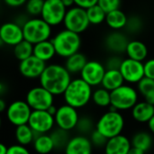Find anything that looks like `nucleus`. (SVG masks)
<instances>
[{
  "label": "nucleus",
  "mask_w": 154,
  "mask_h": 154,
  "mask_svg": "<svg viewBox=\"0 0 154 154\" xmlns=\"http://www.w3.org/2000/svg\"><path fill=\"white\" fill-rule=\"evenodd\" d=\"M39 80L40 86L47 89L54 96H60L66 90L72 77L64 66L54 63L46 66Z\"/></svg>",
  "instance_id": "1"
},
{
  "label": "nucleus",
  "mask_w": 154,
  "mask_h": 154,
  "mask_svg": "<svg viewBox=\"0 0 154 154\" xmlns=\"http://www.w3.org/2000/svg\"><path fill=\"white\" fill-rule=\"evenodd\" d=\"M93 92V87L86 83L83 79L78 78L71 80L63 96L65 104L79 109L90 103Z\"/></svg>",
  "instance_id": "2"
},
{
  "label": "nucleus",
  "mask_w": 154,
  "mask_h": 154,
  "mask_svg": "<svg viewBox=\"0 0 154 154\" xmlns=\"http://www.w3.org/2000/svg\"><path fill=\"white\" fill-rule=\"evenodd\" d=\"M51 41L55 49L56 55L65 59L79 52L82 44L80 34L67 29L57 32Z\"/></svg>",
  "instance_id": "3"
},
{
  "label": "nucleus",
  "mask_w": 154,
  "mask_h": 154,
  "mask_svg": "<svg viewBox=\"0 0 154 154\" xmlns=\"http://www.w3.org/2000/svg\"><path fill=\"white\" fill-rule=\"evenodd\" d=\"M139 92L133 87L123 84L120 88L111 92L112 111H126L132 108L139 102Z\"/></svg>",
  "instance_id": "4"
},
{
  "label": "nucleus",
  "mask_w": 154,
  "mask_h": 154,
  "mask_svg": "<svg viewBox=\"0 0 154 154\" xmlns=\"http://www.w3.org/2000/svg\"><path fill=\"white\" fill-rule=\"evenodd\" d=\"M22 28L24 39L34 45L49 40L52 35V26L41 17H32L26 20Z\"/></svg>",
  "instance_id": "5"
},
{
  "label": "nucleus",
  "mask_w": 154,
  "mask_h": 154,
  "mask_svg": "<svg viewBox=\"0 0 154 154\" xmlns=\"http://www.w3.org/2000/svg\"><path fill=\"white\" fill-rule=\"evenodd\" d=\"M125 125L123 116L119 111L109 110L98 119L95 129L107 139L122 134Z\"/></svg>",
  "instance_id": "6"
},
{
  "label": "nucleus",
  "mask_w": 154,
  "mask_h": 154,
  "mask_svg": "<svg viewBox=\"0 0 154 154\" xmlns=\"http://www.w3.org/2000/svg\"><path fill=\"white\" fill-rule=\"evenodd\" d=\"M63 23L65 29L81 34L82 32L86 31L90 25V22L86 14V9L76 5L67 9Z\"/></svg>",
  "instance_id": "7"
},
{
  "label": "nucleus",
  "mask_w": 154,
  "mask_h": 154,
  "mask_svg": "<svg viewBox=\"0 0 154 154\" xmlns=\"http://www.w3.org/2000/svg\"><path fill=\"white\" fill-rule=\"evenodd\" d=\"M25 101L33 111H46L54 105V96L42 86H39L31 88L27 92Z\"/></svg>",
  "instance_id": "8"
},
{
  "label": "nucleus",
  "mask_w": 154,
  "mask_h": 154,
  "mask_svg": "<svg viewBox=\"0 0 154 154\" xmlns=\"http://www.w3.org/2000/svg\"><path fill=\"white\" fill-rule=\"evenodd\" d=\"M67 8L61 0H44L41 18L49 25L57 26L64 23Z\"/></svg>",
  "instance_id": "9"
},
{
  "label": "nucleus",
  "mask_w": 154,
  "mask_h": 154,
  "mask_svg": "<svg viewBox=\"0 0 154 154\" xmlns=\"http://www.w3.org/2000/svg\"><path fill=\"white\" fill-rule=\"evenodd\" d=\"M79 118L77 109L67 104L59 106L54 115V122L57 127L67 132L76 128Z\"/></svg>",
  "instance_id": "10"
},
{
  "label": "nucleus",
  "mask_w": 154,
  "mask_h": 154,
  "mask_svg": "<svg viewBox=\"0 0 154 154\" xmlns=\"http://www.w3.org/2000/svg\"><path fill=\"white\" fill-rule=\"evenodd\" d=\"M32 111L26 101L17 100L10 104L7 107L6 117L13 125H24L28 124Z\"/></svg>",
  "instance_id": "11"
},
{
  "label": "nucleus",
  "mask_w": 154,
  "mask_h": 154,
  "mask_svg": "<svg viewBox=\"0 0 154 154\" xmlns=\"http://www.w3.org/2000/svg\"><path fill=\"white\" fill-rule=\"evenodd\" d=\"M27 125L36 134H47L55 125L54 116L48 111H32Z\"/></svg>",
  "instance_id": "12"
},
{
  "label": "nucleus",
  "mask_w": 154,
  "mask_h": 154,
  "mask_svg": "<svg viewBox=\"0 0 154 154\" xmlns=\"http://www.w3.org/2000/svg\"><path fill=\"white\" fill-rule=\"evenodd\" d=\"M119 70L122 73L124 81L129 84H137L144 78L143 62L130 58L123 60Z\"/></svg>",
  "instance_id": "13"
},
{
  "label": "nucleus",
  "mask_w": 154,
  "mask_h": 154,
  "mask_svg": "<svg viewBox=\"0 0 154 154\" xmlns=\"http://www.w3.org/2000/svg\"><path fill=\"white\" fill-rule=\"evenodd\" d=\"M105 72L106 68L103 63L97 60H88L80 73V78L91 87H98L102 85Z\"/></svg>",
  "instance_id": "14"
},
{
  "label": "nucleus",
  "mask_w": 154,
  "mask_h": 154,
  "mask_svg": "<svg viewBox=\"0 0 154 154\" xmlns=\"http://www.w3.org/2000/svg\"><path fill=\"white\" fill-rule=\"evenodd\" d=\"M0 38L8 46H15L24 39L22 25L15 22H6L0 26Z\"/></svg>",
  "instance_id": "15"
},
{
  "label": "nucleus",
  "mask_w": 154,
  "mask_h": 154,
  "mask_svg": "<svg viewBox=\"0 0 154 154\" xmlns=\"http://www.w3.org/2000/svg\"><path fill=\"white\" fill-rule=\"evenodd\" d=\"M46 62L39 60L35 56H31L20 61L19 72L26 79H39L46 68Z\"/></svg>",
  "instance_id": "16"
},
{
  "label": "nucleus",
  "mask_w": 154,
  "mask_h": 154,
  "mask_svg": "<svg viewBox=\"0 0 154 154\" xmlns=\"http://www.w3.org/2000/svg\"><path fill=\"white\" fill-rule=\"evenodd\" d=\"M93 144L90 138L85 135H76L70 138L64 148L65 154H92Z\"/></svg>",
  "instance_id": "17"
},
{
  "label": "nucleus",
  "mask_w": 154,
  "mask_h": 154,
  "mask_svg": "<svg viewBox=\"0 0 154 154\" xmlns=\"http://www.w3.org/2000/svg\"><path fill=\"white\" fill-rule=\"evenodd\" d=\"M132 148L131 140L120 134L108 140L104 149V154H128Z\"/></svg>",
  "instance_id": "18"
},
{
  "label": "nucleus",
  "mask_w": 154,
  "mask_h": 154,
  "mask_svg": "<svg viewBox=\"0 0 154 154\" xmlns=\"http://www.w3.org/2000/svg\"><path fill=\"white\" fill-rule=\"evenodd\" d=\"M129 42L130 41H128L127 37L123 32L115 31L108 34L105 39V45L110 51L119 54L126 51V47Z\"/></svg>",
  "instance_id": "19"
},
{
  "label": "nucleus",
  "mask_w": 154,
  "mask_h": 154,
  "mask_svg": "<svg viewBox=\"0 0 154 154\" xmlns=\"http://www.w3.org/2000/svg\"><path fill=\"white\" fill-rule=\"evenodd\" d=\"M132 116L138 123H148L154 116V106L146 101L138 102L132 108Z\"/></svg>",
  "instance_id": "20"
},
{
  "label": "nucleus",
  "mask_w": 154,
  "mask_h": 154,
  "mask_svg": "<svg viewBox=\"0 0 154 154\" xmlns=\"http://www.w3.org/2000/svg\"><path fill=\"white\" fill-rule=\"evenodd\" d=\"M125 53L127 54L128 58L143 62L148 56V48L146 44L141 41H130L126 47Z\"/></svg>",
  "instance_id": "21"
},
{
  "label": "nucleus",
  "mask_w": 154,
  "mask_h": 154,
  "mask_svg": "<svg viewBox=\"0 0 154 154\" xmlns=\"http://www.w3.org/2000/svg\"><path fill=\"white\" fill-rule=\"evenodd\" d=\"M124 82L123 77L119 69H106L101 86L112 92L123 86Z\"/></svg>",
  "instance_id": "22"
},
{
  "label": "nucleus",
  "mask_w": 154,
  "mask_h": 154,
  "mask_svg": "<svg viewBox=\"0 0 154 154\" xmlns=\"http://www.w3.org/2000/svg\"><path fill=\"white\" fill-rule=\"evenodd\" d=\"M56 55L55 49L51 40H47L34 45V56L47 62Z\"/></svg>",
  "instance_id": "23"
},
{
  "label": "nucleus",
  "mask_w": 154,
  "mask_h": 154,
  "mask_svg": "<svg viewBox=\"0 0 154 154\" xmlns=\"http://www.w3.org/2000/svg\"><path fill=\"white\" fill-rule=\"evenodd\" d=\"M128 22V17L121 9H117L106 14L105 23L106 24L114 31H119L125 28Z\"/></svg>",
  "instance_id": "24"
},
{
  "label": "nucleus",
  "mask_w": 154,
  "mask_h": 154,
  "mask_svg": "<svg viewBox=\"0 0 154 154\" xmlns=\"http://www.w3.org/2000/svg\"><path fill=\"white\" fill-rule=\"evenodd\" d=\"M88 62L87 58L84 54L81 52L74 53V55L66 58L64 67L70 72V74H78L81 73L86 63Z\"/></svg>",
  "instance_id": "25"
},
{
  "label": "nucleus",
  "mask_w": 154,
  "mask_h": 154,
  "mask_svg": "<svg viewBox=\"0 0 154 154\" xmlns=\"http://www.w3.org/2000/svg\"><path fill=\"white\" fill-rule=\"evenodd\" d=\"M132 146L138 148L145 152H147L153 145V138L151 134L145 131H141L136 133L132 140Z\"/></svg>",
  "instance_id": "26"
},
{
  "label": "nucleus",
  "mask_w": 154,
  "mask_h": 154,
  "mask_svg": "<svg viewBox=\"0 0 154 154\" xmlns=\"http://www.w3.org/2000/svg\"><path fill=\"white\" fill-rule=\"evenodd\" d=\"M34 148L39 154L50 153L54 149V144L50 134H36L34 140Z\"/></svg>",
  "instance_id": "27"
},
{
  "label": "nucleus",
  "mask_w": 154,
  "mask_h": 154,
  "mask_svg": "<svg viewBox=\"0 0 154 154\" xmlns=\"http://www.w3.org/2000/svg\"><path fill=\"white\" fill-rule=\"evenodd\" d=\"M36 136V134L33 131V129L28 125L16 126L15 129V140L18 144L26 146L32 143Z\"/></svg>",
  "instance_id": "28"
},
{
  "label": "nucleus",
  "mask_w": 154,
  "mask_h": 154,
  "mask_svg": "<svg viewBox=\"0 0 154 154\" xmlns=\"http://www.w3.org/2000/svg\"><path fill=\"white\" fill-rule=\"evenodd\" d=\"M13 52L15 59L19 61H22L34 55V44L23 40L21 42L14 46Z\"/></svg>",
  "instance_id": "29"
},
{
  "label": "nucleus",
  "mask_w": 154,
  "mask_h": 154,
  "mask_svg": "<svg viewBox=\"0 0 154 154\" xmlns=\"http://www.w3.org/2000/svg\"><path fill=\"white\" fill-rule=\"evenodd\" d=\"M92 101L100 107H108L111 106V91L104 88H98L93 92Z\"/></svg>",
  "instance_id": "30"
},
{
  "label": "nucleus",
  "mask_w": 154,
  "mask_h": 154,
  "mask_svg": "<svg viewBox=\"0 0 154 154\" xmlns=\"http://www.w3.org/2000/svg\"><path fill=\"white\" fill-rule=\"evenodd\" d=\"M86 14H87L88 20L90 22V24L97 25L105 22L106 13L98 5H93L89 7L88 9H86Z\"/></svg>",
  "instance_id": "31"
},
{
  "label": "nucleus",
  "mask_w": 154,
  "mask_h": 154,
  "mask_svg": "<svg viewBox=\"0 0 154 154\" xmlns=\"http://www.w3.org/2000/svg\"><path fill=\"white\" fill-rule=\"evenodd\" d=\"M50 136L52 137V140L54 144V149H64L65 148L66 144L68 143L70 140V136L67 131L62 130L60 128H57L54 130Z\"/></svg>",
  "instance_id": "32"
},
{
  "label": "nucleus",
  "mask_w": 154,
  "mask_h": 154,
  "mask_svg": "<svg viewBox=\"0 0 154 154\" xmlns=\"http://www.w3.org/2000/svg\"><path fill=\"white\" fill-rule=\"evenodd\" d=\"M75 129L81 134V135L86 136L87 134L90 135L95 130V125L91 117L87 116H80Z\"/></svg>",
  "instance_id": "33"
},
{
  "label": "nucleus",
  "mask_w": 154,
  "mask_h": 154,
  "mask_svg": "<svg viewBox=\"0 0 154 154\" xmlns=\"http://www.w3.org/2000/svg\"><path fill=\"white\" fill-rule=\"evenodd\" d=\"M44 0H27L25 5L26 13L32 17L41 16Z\"/></svg>",
  "instance_id": "34"
},
{
  "label": "nucleus",
  "mask_w": 154,
  "mask_h": 154,
  "mask_svg": "<svg viewBox=\"0 0 154 154\" xmlns=\"http://www.w3.org/2000/svg\"><path fill=\"white\" fill-rule=\"evenodd\" d=\"M138 92L144 97L148 94L154 91V79L144 77L137 83Z\"/></svg>",
  "instance_id": "35"
},
{
  "label": "nucleus",
  "mask_w": 154,
  "mask_h": 154,
  "mask_svg": "<svg viewBox=\"0 0 154 154\" xmlns=\"http://www.w3.org/2000/svg\"><path fill=\"white\" fill-rule=\"evenodd\" d=\"M90 140L93 147L95 148H104L108 140L104 135H103L101 133H99L96 129L90 134Z\"/></svg>",
  "instance_id": "36"
},
{
  "label": "nucleus",
  "mask_w": 154,
  "mask_h": 154,
  "mask_svg": "<svg viewBox=\"0 0 154 154\" xmlns=\"http://www.w3.org/2000/svg\"><path fill=\"white\" fill-rule=\"evenodd\" d=\"M122 0H98L97 5L106 13L120 9Z\"/></svg>",
  "instance_id": "37"
},
{
  "label": "nucleus",
  "mask_w": 154,
  "mask_h": 154,
  "mask_svg": "<svg viewBox=\"0 0 154 154\" xmlns=\"http://www.w3.org/2000/svg\"><path fill=\"white\" fill-rule=\"evenodd\" d=\"M125 28L130 32H137L143 28V22L138 16H132L128 18V22Z\"/></svg>",
  "instance_id": "38"
},
{
  "label": "nucleus",
  "mask_w": 154,
  "mask_h": 154,
  "mask_svg": "<svg viewBox=\"0 0 154 154\" xmlns=\"http://www.w3.org/2000/svg\"><path fill=\"white\" fill-rule=\"evenodd\" d=\"M123 62V60L118 56H112L110 57L105 63L106 69H119L121 67V64Z\"/></svg>",
  "instance_id": "39"
},
{
  "label": "nucleus",
  "mask_w": 154,
  "mask_h": 154,
  "mask_svg": "<svg viewBox=\"0 0 154 154\" xmlns=\"http://www.w3.org/2000/svg\"><path fill=\"white\" fill-rule=\"evenodd\" d=\"M144 77L154 79V59L147 60L144 63Z\"/></svg>",
  "instance_id": "40"
},
{
  "label": "nucleus",
  "mask_w": 154,
  "mask_h": 154,
  "mask_svg": "<svg viewBox=\"0 0 154 154\" xmlns=\"http://www.w3.org/2000/svg\"><path fill=\"white\" fill-rule=\"evenodd\" d=\"M6 154H31L30 152L26 149L25 146L20 144H15L8 147Z\"/></svg>",
  "instance_id": "41"
},
{
  "label": "nucleus",
  "mask_w": 154,
  "mask_h": 154,
  "mask_svg": "<svg viewBox=\"0 0 154 154\" xmlns=\"http://www.w3.org/2000/svg\"><path fill=\"white\" fill-rule=\"evenodd\" d=\"M97 3L98 0H74L75 5L84 9H88L89 7L97 5Z\"/></svg>",
  "instance_id": "42"
},
{
  "label": "nucleus",
  "mask_w": 154,
  "mask_h": 154,
  "mask_svg": "<svg viewBox=\"0 0 154 154\" xmlns=\"http://www.w3.org/2000/svg\"><path fill=\"white\" fill-rule=\"evenodd\" d=\"M4 2L9 7L17 8V7H21L25 5L27 0H4Z\"/></svg>",
  "instance_id": "43"
},
{
  "label": "nucleus",
  "mask_w": 154,
  "mask_h": 154,
  "mask_svg": "<svg viewBox=\"0 0 154 154\" xmlns=\"http://www.w3.org/2000/svg\"><path fill=\"white\" fill-rule=\"evenodd\" d=\"M144 101H146L147 103L154 106V91L144 97Z\"/></svg>",
  "instance_id": "44"
},
{
  "label": "nucleus",
  "mask_w": 154,
  "mask_h": 154,
  "mask_svg": "<svg viewBox=\"0 0 154 154\" xmlns=\"http://www.w3.org/2000/svg\"><path fill=\"white\" fill-rule=\"evenodd\" d=\"M61 1H62V3L64 4V5L67 9H69V8H71V7H73V6L75 5L74 0H61Z\"/></svg>",
  "instance_id": "45"
},
{
  "label": "nucleus",
  "mask_w": 154,
  "mask_h": 154,
  "mask_svg": "<svg viewBox=\"0 0 154 154\" xmlns=\"http://www.w3.org/2000/svg\"><path fill=\"white\" fill-rule=\"evenodd\" d=\"M128 154H145V152H143V151H142V150H140L138 148H135V147H133L132 146V148L130 149Z\"/></svg>",
  "instance_id": "46"
},
{
  "label": "nucleus",
  "mask_w": 154,
  "mask_h": 154,
  "mask_svg": "<svg viewBox=\"0 0 154 154\" xmlns=\"http://www.w3.org/2000/svg\"><path fill=\"white\" fill-rule=\"evenodd\" d=\"M148 124V128H149V130H150V132L154 134V116L152 117V119L147 123Z\"/></svg>",
  "instance_id": "47"
},
{
  "label": "nucleus",
  "mask_w": 154,
  "mask_h": 154,
  "mask_svg": "<svg viewBox=\"0 0 154 154\" xmlns=\"http://www.w3.org/2000/svg\"><path fill=\"white\" fill-rule=\"evenodd\" d=\"M5 109H7L6 108V104H5V102L4 99L0 98V114L3 113Z\"/></svg>",
  "instance_id": "48"
},
{
  "label": "nucleus",
  "mask_w": 154,
  "mask_h": 154,
  "mask_svg": "<svg viewBox=\"0 0 154 154\" xmlns=\"http://www.w3.org/2000/svg\"><path fill=\"white\" fill-rule=\"evenodd\" d=\"M8 148L2 143H0V154H6L7 153Z\"/></svg>",
  "instance_id": "49"
},
{
  "label": "nucleus",
  "mask_w": 154,
  "mask_h": 154,
  "mask_svg": "<svg viewBox=\"0 0 154 154\" xmlns=\"http://www.w3.org/2000/svg\"><path fill=\"white\" fill-rule=\"evenodd\" d=\"M46 111H48L52 116H54V115H55V113H56V111H57V108L54 106V105H53L52 106H50L49 108H48V110H46Z\"/></svg>",
  "instance_id": "50"
},
{
  "label": "nucleus",
  "mask_w": 154,
  "mask_h": 154,
  "mask_svg": "<svg viewBox=\"0 0 154 154\" xmlns=\"http://www.w3.org/2000/svg\"><path fill=\"white\" fill-rule=\"evenodd\" d=\"M4 90V85L0 82V92H2Z\"/></svg>",
  "instance_id": "51"
},
{
  "label": "nucleus",
  "mask_w": 154,
  "mask_h": 154,
  "mask_svg": "<svg viewBox=\"0 0 154 154\" xmlns=\"http://www.w3.org/2000/svg\"><path fill=\"white\" fill-rule=\"evenodd\" d=\"M3 45H5V43L3 42V41H2V40H1V38H0V47H1V46H3Z\"/></svg>",
  "instance_id": "52"
},
{
  "label": "nucleus",
  "mask_w": 154,
  "mask_h": 154,
  "mask_svg": "<svg viewBox=\"0 0 154 154\" xmlns=\"http://www.w3.org/2000/svg\"><path fill=\"white\" fill-rule=\"evenodd\" d=\"M1 125H2V120H1V116H0V128H1Z\"/></svg>",
  "instance_id": "53"
}]
</instances>
